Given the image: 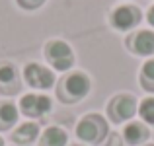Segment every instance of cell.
I'll list each match as a JSON object with an SVG mask.
<instances>
[{
    "label": "cell",
    "instance_id": "cell-1",
    "mask_svg": "<svg viewBox=\"0 0 154 146\" xmlns=\"http://www.w3.org/2000/svg\"><path fill=\"white\" fill-rule=\"evenodd\" d=\"M76 136L88 144H102L107 136V121L98 113H88L76 125Z\"/></svg>",
    "mask_w": 154,
    "mask_h": 146
},
{
    "label": "cell",
    "instance_id": "cell-2",
    "mask_svg": "<svg viewBox=\"0 0 154 146\" xmlns=\"http://www.w3.org/2000/svg\"><path fill=\"white\" fill-rule=\"evenodd\" d=\"M92 88V82L84 72H70L68 76H64L63 86H60V99L64 103H74L80 101L82 97L88 96Z\"/></svg>",
    "mask_w": 154,
    "mask_h": 146
},
{
    "label": "cell",
    "instance_id": "cell-3",
    "mask_svg": "<svg viewBox=\"0 0 154 146\" xmlns=\"http://www.w3.org/2000/svg\"><path fill=\"white\" fill-rule=\"evenodd\" d=\"M45 56L51 62V66L55 68V70H60V72L72 68V64H74V53H72L70 45L60 41V39H55V41L47 43Z\"/></svg>",
    "mask_w": 154,
    "mask_h": 146
},
{
    "label": "cell",
    "instance_id": "cell-4",
    "mask_svg": "<svg viewBox=\"0 0 154 146\" xmlns=\"http://www.w3.org/2000/svg\"><path fill=\"white\" fill-rule=\"evenodd\" d=\"M137 113V99L131 94H117L107 103V117L113 123H125Z\"/></svg>",
    "mask_w": 154,
    "mask_h": 146
},
{
    "label": "cell",
    "instance_id": "cell-5",
    "mask_svg": "<svg viewBox=\"0 0 154 146\" xmlns=\"http://www.w3.org/2000/svg\"><path fill=\"white\" fill-rule=\"evenodd\" d=\"M23 78L35 90H49L53 84H55V74H53L49 68L41 66L37 62H29L23 68Z\"/></svg>",
    "mask_w": 154,
    "mask_h": 146
},
{
    "label": "cell",
    "instance_id": "cell-6",
    "mask_svg": "<svg viewBox=\"0 0 154 146\" xmlns=\"http://www.w3.org/2000/svg\"><path fill=\"white\" fill-rule=\"evenodd\" d=\"M139 22H140V10L137 6H129V4L127 6H119L111 14V23L119 31L133 29Z\"/></svg>",
    "mask_w": 154,
    "mask_h": 146
},
{
    "label": "cell",
    "instance_id": "cell-7",
    "mask_svg": "<svg viewBox=\"0 0 154 146\" xmlns=\"http://www.w3.org/2000/svg\"><path fill=\"white\" fill-rule=\"evenodd\" d=\"M22 113L27 117H43L51 111V99L43 94H27L20 101Z\"/></svg>",
    "mask_w": 154,
    "mask_h": 146
},
{
    "label": "cell",
    "instance_id": "cell-8",
    "mask_svg": "<svg viewBox=\"0 0 154 146\" xmlns=\"http://www.w3.org/2000/svg\"><path fill=\"white\" fill-rule=\"evenodd\" d=\"M129 49L135 55L140 56H150L154 55V31L150 29H143L139 33L129 37Z\"/></svg>",
    "mask_w": 154,
    "mask_h": 146
},
{
    "label": "cell",
    "instance_id": "cell-9",
    "mask_svg": "<svg viewBox=\"0 0 154 146\" xmlns=\"http://www.w3.org/2000/svg\"><path fill=\"white\" fill-rule=\"evenodd\" d=\"M148 136H150V131L143 121H131L123 129V138L131 146H143L148 140Z\"/></svg>",
    "mask_w": 154,
    "mask_h": 146
},
{
    "label": "cell",
    "instance_id": "cell-10",
    "mask_svg": "<svg viewBox=\"0 0 154 146\" xmlns=\"http://www.w3.org/2000/svg\"><path fill=\"white\" fill-rule=\"evenodd\" d=\"M0 90L8 92V94L18 90V72H16L14 64H2L0 66Z\"/></svg>",
    "mask_w": 154,
    "mask_h": 146
},
{
    "label": "cell",
    "instance_id": "cell-11",
    "mask_svg": "<svg viewBox=\"0 0 154 146\" xmlns=\"http://www.w3.org/2000/svg\"><path fill=\"white\" fill-rule=\"evenodd\" d=\"M37 135H39V127L35 123H23L14 131L12 138H14L18 144H29V142H33V140L37 138Z\"/></svg>",
    "mask_w": 154,
    "mask_h": 146
},
{
    "label": "cell",
    "instance_id": "cell-12",
    "mask_svg": "<svg viewBox=\"0 0 154 146\" xmlns=\"http://www.w3.org/2000/svg\"><path fill=\"white\" fill-rule=\"evenodd\" d=\"M66 132L60 127H49L41 136V146H66Z\"/></svg>",
    "mask_w": 154,
    "mask_h": 146
},
{
    "label": "cell",
    "instance_id": "cell-13",
    "mask_svg": "<svg viewBox=\"0 0 154 146\" xmlns=\"http://www.w3.org/2000/svg\"><path fill=\"white\" fill-rule=\"evenodd\" d=\"M16 121H18V109H16V105L8 103V101H2L0 103V131L10 129Z\"/></svg>",
    "mask_w": 154,
    "mask_h": 146
},
{
    "label": "cell",
    "instance_id": "cell-14",
    "mask_svg": "<svg viewBox=\"0 0 154 146\" xmlns=\"http://www.w3.org/2000/svg\"><path fill=\"white\" fill-rule=\"evenodd\" d=\"M139 82H140V86H143V90L154 94V59H148L146 62L143 64L140 74H139Z\"/></svg>",
    "mask_w": 154,
    "mask_h": 146
},
{
    "label": "cell",
    "instance_id": "cell-15",
    "mask_svg": "<svg viewBox=\"0 0 154 146\" xmlns=\"http://www.w3.org/2000/svg\"><path fill=\"white\" fill-rule=\"evenodd\" d=\"M139 115L144 125H154V97H144L139 103Z\"/></svg>",
    "mask_w": 154,
    "mask_h": 146
},
{
    "label": "cell",
    "instance_id": "cell-16",
    "mask_svg": "<svg viewBox=\"0 0 154 146\" xmlns=\"http://www.w3.org/2000/svg\"><path fill=\"white\" fill-rule=\"evenodd\" d=\"M45 0H18V4L26 10H33V8H39Z\"/></svg>",
    "mask_w": 154,
    "mask_h": 146
},
{
    "label": "cell",
    "instance_id": "cell-17",
    "mask_svg": "<svg viewBox=\"0 0 154 146\" xmlns=\"http://www.w3.org/2000/svg\"><path fill=\"white\" fill-rule=\"evenodd\" d=\"M146 18H148V23H150V26L154 27V6L150 8V10H148V16H146Z\"/></svg>",
    "mask_w": 154,
    "mask_h": 146
},
{
    "label": "cell",
    "instance_id": "cell-18",
    "mask_svg": "<svg viewBox=\"0 0 154 146\" xmlns=\"http://www.w3.org/2000/svg\"><path fill=\"white\" fill-rule=\"evenodd\" d=\"M0 146H4V140L2 138H0Z\"/></svg>",
    "mask_w": 154,
    "mask_h": 146
},
{
    "label": "cell",
    "instance_id": "cell-19",
    "mask_svg": "<svg viewBox=\"0 0 154 146\" xmlns=\"http://www.w3.org/2000/svg\"><path fill=\"white\" fill-rule=\"evenodd\" d=\"M144 146H154V144H144Z\"/></svg>",
    "mask_w": 154,
    "mask_h": 146
},
{
    "label": "cell",
    "instance_id": "cell-20",
    "mask_svg": "<svg viewBox=\"0 0 154 146\" xmlns=\"http://www.w3.org/2000/svg\"><path fill=\"white\" fill-rule=\"evenodd\" d=\"M72 146H80V144H72Z\"/></svg>",
    "mask_w": 154,
    "mask_h": 146
}]
</instances>
